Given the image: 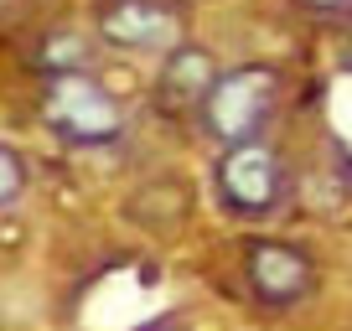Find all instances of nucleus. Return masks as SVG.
<instances>
[{
    "instance_id": "9",
    "label": "nucleus",
    "mask_w": 352,
    "mask_h": 331,
    "mask_svg": "<svg viewBox=\"0 0 352 331\" xmlns=\"http://www.w3.org/2000/svg\"><path fill=\"white\" fill-rule=\"evenodd\" d=\"M311 5H321V11H331V5H352V0H311Z\"/></svg>"
},
{
    "instance_id": "2",
    "label": "nucleus",
    "mask_w": 352,
    "mask_h": 331,
    "mask_svg": "<svg viewBox=\"0 0 352 331\" xmlns=\"http://www.w3.org/2000/svg\"><path fill=\"white\" fill-rule=\"evenodd\" d=\"M270 109H275V73L270 67H239V73L212 78L208 99H202V124L223 145H239L264 130Z\"/></svg>"
},
{
    "instance_id": "8",
    "label": "nucleus",
    "mask_w": 352,
    "mask_h": 331,
    "mask_svg": "<svg viewBox=\"0 0 352 331\" xmlns=\"http://www.w3.org/2000/svg\"><path fill=\"white\" fill-rule=\"evenodd\" d=\"M88 57V47L78 42V36H52V47L42 52V62H52V67H63V73H73L67 62H83Z\"/></svg>"
},
{
    "instance_id": "6",
    "label": "nucleus",
    "mask_w": 352,
    "mask_h": 331,
    "mask_svg": "<svg viewBox=\"0 0 352 331\" xmlns=\"http://www.w3.org/2000/svg\"><path fill=\"white\" fill-rule=\"evenodd\" d=\"M212 78H218V67H212V57L202 52V47H171L161 83H166V93H171V99L197 104V99H208Z\"/></svg>"
},
{
    "instance_id": "5",
    "label": "nucleus",
    "mask_w": 352,
    "mask_h": 331,
    "mask_svg": "<svg viewBox=\"0 0 352 331\" xmlns=\"http://www.w3.org/2000/svg\"><path fill=\"white\" fill-rule=\"evenodd\" d=\"M243 275L259 290V300H270V306H290V300H300L316 285V264L300 254L296 243H249Z\"/></svg>"
},
{
    "instance_id": "4",
    "label": "nucleus",
    "mask_w": 352,
    "mask_h": 331,
    "mask_svg": "<svg viewBox=\"0 0 352 331\" xmlns=\"http://www.w3.org/2000/svg\"><path fill=\"white\" fill-rule=\"evenodd\" d=\"M104 42L130 47V52H171L182 47V11H171L166 0H114L99 16Z\"/></svg>"
},
{
    "instance_id": "10",
    "label": "nucleus",
    "mask_w": 352,
    "mask_h": 331,
    "mask_svg": "<svg viewBox=\"0 0 352 331\" xmlns=\"http://www.w3.org/2000/svg\"><path fill=\"white\" fill-rule=\"evenodd\" d=\"M0 5H6V0H0Z\"/></svg>"
},
{
    "instance_id": "7",
    "label": "nucleus",
    "mask_w": 352,
    "mask_h": 331,
    "mask_svg": "<svg viewBox=\"0 0 352 331\" xmlns=\"http://www.w3.org/2000/svg\"><path fill=\"white\" fill-rule=\"evenodd\" d=\"M21 187H26V166H21V155H16L11 145H0V207L21 197Z\"/></svg>"
},
{
    "instance_id": "1",
    "label": "nucleus",
    "mask_w": 352,
    "mask_h": 331,
    "mask_svg": "<svg viewBox=\"0 0 352 331\" xmlns=\"http://www.w3.org/2000/svg\"><path fill=\"white\" fill-rule=\"evenodd\" d=\"M42 114H47V124L73 145H104V140H114V135L124 130L120 104H114L88 73H52Z\"/></svg>"
},
{
    "instance_id": "3",
    "label": "nucleus",
    "mask_w": 352,
    "mask_h": 331,
    "mask_svg": "<svg viewBox=\"0 0 352 331\" xmlns=\"http://www.w3.org/2000/svg\"><path fill=\"white\" fill-rule=\"evenodd\" d=\"M218 192L233 212H270L280 202V155L259 140L228 145L218 166Z\"/></svg>"
}]
</instances>
